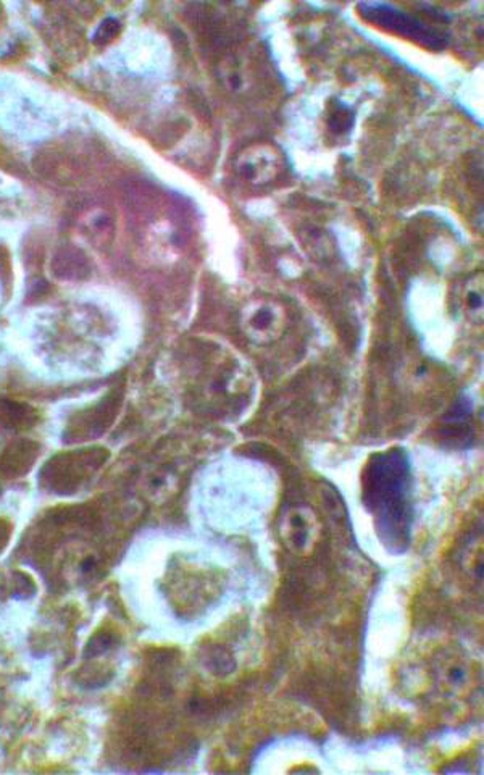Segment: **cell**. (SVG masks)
Masks as SVG:
<instances>
[{
	"instance_id": "obj_5",
	"label": "cell",
	"mask_w": 484,
	"mask_h": 775,
	"mask_svg": "<svg viewBox=\"0 0 484 775\" xmlns=\"http://www.w3.org/2000/svg\"><path fill=\"white\" fill-rule=\"evenodd\" d=\"M318 535L317 517L307 507H294L286 512L281 537L294 553H309Z\"/></svg>"
},
{
	"instance_id": "obj_2",
	"label": "cell",
	"mask_w": 484,
	"mask_h": 775,
	"mask_svg": "<svg viewBox=\"0 0 484 775\" xmlns=\"http://www.w3.org/2000/svg\"><path fill=\"white\" fill-rule=\"evenodd\" d=\"M104 461L105 451L102 449H86L54 457L42 470V485L59 495H68L89 480Z\"/></svg>"
},
{
	"instance_id": "obj_9",
	"label": "cell",
	"mask_w": 484,
	"mask_h": 775,
	"mask_svg": "<svg viewBox=\"0 0 484 775\" xmlns=\"http://www.w3.org/2000/svg\"><path fill=\"white\" fill-rule=\"evenodd\" d=\"M52 272L60 280H84L91 275V265L80 249L62 248L52 259Z\"/></svg>"
},
{
	"instance_id": "obj_13",
	"label": "cell",
	"mask_w": 484,
	"mask_h": 775,
	"mask_svg": "<svg viewBox=\"0 0 484 775\" xmlns=\"http://www.w3.org/2000/svg\"><path fill=\"white\" fill-rule=\"evenodd\" d=\"M354 126V112L343 104H334L328 114V128L334 135H344Z\"/></svg>"
},
{
	"instance_id": "obj_11",
	"label": "cell",
	"mask_w": 484,
	"mask_h": 775,
	"mask_svg": "<svg viewBox=\"0 0 484 775\" xmlns=\"http://www.w3.org/2000/svg\"><path fill=\"white\" fill-rule=\"evenodd\" d=\"M36 451L38 448L31 443H20V445L13 446L5 454L4 464H2L5 474L17 477V475L28 472L34 459H36Z\"/></svg>"
},
{
	"instance_id": "obj_15",
	"label": "cell",
	"mask_w": 484,
	"mask_h": 775,
	"mask_svg": "<svg viewBox=\"0 0 484 775\" xmlns=\"http://www.w3.org/2000/svg\"><path fill=\"white\" fill-rule=\"evenodd\" d=\"M120 31V21L115 20V18H107V20L102 21V25L99 26V30H97L96 34H94V42L99 44V46L109 44V42H112L113 39L117 38L118 34H120Z\"/></svg>"
},
{
	"instance_id": "obj_1",
	"label": "cell",
	"mask_w": 484,
	"mask_h": 775,
	"mask_svg": "<svg viewBox=\"0 0 484 775\" xmlns=\"http://www.w3.org/2000/svg\"><path fill=\"white\" fill-rule=\"evenodd\" d=\"M363 506L375 522L376 535L391 554L412 543L414 474L404 448L373 454L362 474Z\"/></svg>"
},
{
	"instance_id": "obj_3",
	"label": "cell",
	"mask_w": 484,
	"mask_h": 775,
	"mask_svg": "<svg viewBox=\"0 0 484 775\" xmlns=\"http://www.w3.org/2000/svg\"><path fill=\"white\" fill-rule=\"evenodd\" d=\"M242 333L257 346H268L280 340L286 328V312L280 302L252 299L241 312Z\"/></svg>"
},
{
	"instance_id": "obj_4",
	"label": "cell",
	"mask_w": 484,
	"mask_h": 775,
	"mask_svg": "<svg viewBox=\"0 0 484 775\" xmlns=\"http://www.w3.org/2000/svg\"><path fill=\"white\" fill-rule=\"evenodd\" d=\"M234 172L249 185L267 186L283 175L284 157L273 144L254 143L236 155Z\"/></svg>"
},
{
	"instance_id": "obj_14",
	"label": "cell",
	"mask_w": 484,
	"mask_h": 775,
	"mask_svg": "<svg viewBox=\"0 0 484 775\" xmlns=\"http://www.w3.org/2000/svg\"><path fill=\"white\" fill-rule=\"evenodd\" d=\"M205 658H207L205 659V664H207V667L212 671V674L228 675L233 672V656H231L225 648H222V646L207 650V656H205Z\"/></svg>"
},
{
	"instance_id": "obj_12",
	"label": "cell",
	"mask_w": 484,
	"mask_h": 775,
	"mask_svg": "<svg viewBox=\"0 0 484 775\" xmlns=\"http://www.w3.org/2000/svg\"><path fill=\"white\" fill-rule=\"evenodd\" d=\"M464 304L468 314L481 319V314H483V278L481 275L468 281L467 286H465Z\"/></svg>"
},
{
	"instance_id": "obj_8",
	"label": "cell",
	"mask_w": 484,
	"mask_h": 775,
	"mask_svg": "<svg viewBox=\"0 0 484 775\" xmlns=\"http://www.w3.org/2000/svg\"><path fill=\"white\" fill-rule=\"evenodd\" d=\"M363 15L373 18L376 23L388 25L391 30H399L402 34H412L415 39L436 38L433 33L423 30V26L418 21L412 20L404 13L394 12L391 7H386V5H363Z\"/></svg>"
},
{
	"instance_id": "obj_7",
	"label": "cell",
	"mask_w": 484,
	"mask_h": 775,
	"mask_svg": "<svg viewBox=\"0 0 484 775\" xmlns=\"http://www.w3.org/2000/svg\"><path fill=\"white\" fill-rule=\"evenodd\" d=\"M117 398H107L101 404L88 409L86 412L76 415L75 422L70 424L67 436L70 441L88 440L91 436L99 435L109 422L110 412L113 411Z\"/></svg>"
},
{
	"instance_id": "obj_6",
	"label": "cell",
	"mask_w": 484,
	"mask_h": 775,
	"mask_svg": "<svg viewBox=\"0 0 484 775\" xmlns=\"http://www.w3.org/2000/svg\"><path fill=\"white\" fill-rule=\"evenodd\" d=\"M473 406L468 399L460 398L443 419L441 436L452 448L467 449L475 440L472 427Z\"/></svg>"
},
{
	"instance_id": "obj_10",
	"label": "cell",
	"mask_w": 484,
	"mask_h": 775,
	"mask_svg": "<svg viewBox=\"0 0 484 775\" xmlns=\"http://www.w3.org/2000/svg\"><path fill=\"white\" fill-rule=\"evenodd\" d=\"M36 412L26 404L12 399H0V424L9 428H28L34 424Z\"/></svg>"
}]
</instances>
